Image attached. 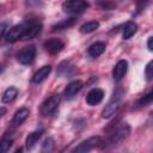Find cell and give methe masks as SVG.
Wrapping results in <instances>:
<instances>
[{
    "label": "cell",
    "instance_id": "obj_1",
    "mask_svg": "<svg viewBox=\"0 0 153 153\" xmlns=\"http://www.w3.org/2000/svg\"><path fill=\"white\" fill-rule=\"evenodd\" d=\"M129 134H130V126L128 123H126V122L120 123L111 131L109 137L106 140H103L102 148L103 147H108V146H114V145H117V143L122 142L123 140H126L129 136Z\"/></svg>",
    "mask_w": 153,
    "mask_h": 153
},
{
    "label": "cell",
    "instance_id": "obj_2",
    "mask_svg": "<svg viewBox=\"0 0 153 153\" xmlns=\"http://www.w3.org/2000/svg\"><path fill=\"white\" fill-rule=\"evenodd\" d=\"M102 145H103V139L102 137L92 136V137H88L87 140L82 141L81 143H79L72 151V153H90L96 147H100L102 148Z\"/></svg>",
    "mask_w": 153,
    "mask_h": 153
},
{
    "label": "cell",
    "instance_id": "obj_3",
    "mask_svg": "<svg viewBox=\"0 0 153 153\" xmlns=\"http://www.w3.org/2000/svg\"><path fill=\"white\" fill-rule=\"evenodd\" d=\"M27 27H29V22L22 23V24H17V25H14L13 27L8 29V31H7L6 36H5L6 41L10 42V43H14V42H17L18 39H23V37H24L25 33H26Z\"/></svg>",
    "mask_w": 153,
    "mask_h": 153
},
{
    "label": "cell",
    "instance_id": "obj_4",
    "mask_svg": "<svg viewBox=\"0 0 153 153\" xmlns=\"http://www.w3.org/2000/svg\"><path fill=\"white\" fill-rule=\"evenodd\" d=\"M90 4L87 1H81V0H73V1H65L62 4V10L66 13L69 14H80L85 12L88 8Z\"/></svg>",
    "mask_w": 153,
    "mask_h": 153
},
{
    "label": "cell",
    "instance_id": "obj_5",
    "mask_svg": "<svg viewBox=\"0 0 153 153\" xmlns=\"http://www.w3.org/2000/svg\"><path fill=\"white\" fill-rule=\"evenodd\" d=\"M60 102H61V96L60 94H53V96H50L41 105V114L44 115V116H48V115L53 114L57 109Z\"/></svg>",
    "mask_w": 153,
    "mask_h": 153
},
{
    "label": "cell",
    "instance_id": "obj_6",
    "mask_svg": "<svg viewBox=\"0 0 153 153\" xmlns=\"http://www.w3.org/2000/svg\"><path fill=\"white\" fill-rule=\"evenodd\" d=\"M36 57V48L35 45H27L24 47L17 55V60L22 63V65H30L33 62Z\"/></svg>",
    "mask_w": 153,
    "mask_h": 153
},
{
    "label": "cell",
    "instance_id": "obj_7",
    "mask_svg": "<svg viewBox=\"0 0 153 153\" xmlns=\"http://www.w3.org/2000/svg\"><path fill=\"white\" fill-rule=\"evenodd\" d=\"M44 48L49 54L56 55L65 48V43L59 38H50L44 43Z\"/></svg>",
    "mask_w": 153,
    "mask_h": 153
},
{
    "label": "cell",
    "instance_id": "obj_8",
    "mask_svg": "<svg viewBox=\"0 0 153 153\" xmlns=\"http://www.w3.org/2000/svg\"><path fill=\"white\" fill-rule=\"evenodd\" d=\"M127 71H128V62L126 60H120L112 69L114 80L115 81H121L124 78V75L127 74Z\"/></svg>",
    "mask_w": 153,
    "mask_h": 153
},
{
    "label": "cell",
    "instance_id": "obj_9",
    "mask_svg": "<svg viewBox=\"0 0 153 153\" xmlns=\"http://www.w3.org/2000/svg\"><path fill=\"white\" fill-rule=\"evenodd\" d=\"M104 98V91L102 88H92L87 94H86V103L91 106H94L99 104Z\"/></svg>",
    "mask_w": 153,
    "mask_h": 153
},
{
    "label": "cell",
    "instance_id": "obj_10",
    "mask_svg": "<svg viewBox=\"0 0 153 153\" xmlns=\"http://www.w3.org/2000/svg\"><path fill=\"white\" fill-rule=\"evenodd\" d=\"M120 106H121V102H120L118 99L112 98V99L105 105V108L102 110V117H103V118H110V117H112V116L117 112V110L120 109Z\"/></svg>",
    "mask_w": 153,
    "mask_h": 153
},
{
    "label": "cell",
    "instance_id": "obj_11",
    "mask_svg": "<svg viewBox=\"0 0 153 153\" xmlns=\"http://www.w3.org/2000/svg\"><path fill=\"white\" fill-rule=\"evenodd\" d=\"M82 86H84V84H82L81 80H73V81H71V82L67 85V87L65 88V96H66L67 98L74 97V96L82 88Z\"/></svg>",
    "mask_w": 153,
    "mask_h": 153
},
{
    "label": "cell",
    "instance_id": "obj_12",
    "mask_svg": "<svg viewBox=\"0 0 153 153\" xmlns=\"http://www.w3.org/2000/svg\"><path fill=\"white\" fill-rule=\"evenodd\" d=\"M42 30V24L37 23V22H29V27L26 30V33L25 36L23 37V41H26V39H31L33 37H36Z\"/></svg>",
    "mask_w": 153,
    "mask_h": 153
},
{
    "label": "cell",
    "instance_id": "obj_13",
    "mask_svg": "<svg viewBox=\"0 0 153 153\" xmlns=\"http://www.w3.org/2000/svg\"><path fill=\"white\" fill-rule=\"evenodd\" d=\"M44 133V129H37V130H35V131H32V133H30L27 136H26V139H25V147H26V149H31L36 143H37V141L39 140V137L42 136V134Z\"/></svg>",
    "mask_w": 153,
    "mask_h": 153
},
{
    "label": "cell",
    "instance_id": "obj_14",
    "mask_svg": "<svg viewBox=\"0 0 153 153\" xmlns=\"http://www.w3.org/2000/svg\"><path fill=\"white\" fill-rule=\"evenodd\" d=\"M29 114H30V111H29V109H26V108H22V109H19V110H17L16 114L13 115V117H12V126H13V127L20 126V124L27 118Z\"/></svg>",
    "mask_w": 153,
    "mask_h": 153
},
{
    "label": "cell",
    "instance_id": "obj_15",
    "mask_svg": "<svg viewBox=\"0 0 153 153\" xmlns=\"http://www.w3.org/2000/svg\"><path fill=\"white\" fill-rule=\"evenodd\" d=\"M50 72H51V67H50L49 65L41 67V68L35 73L33 78H32V81H33L35 84H39V82H42L43 80H45V79L48 78V75L50 74Z\"/></svg>",
    "mask_w": 153,
    "mask_h": 153
},
{
    "label": "cell",
    "instance_id": "obj_16",
    "mask_svg": "<svg viewBox=\"0 0 153 153\" xmlns=\"http://www.w3.org/2000/svg\"><path fill=\"white\" fill-rule=\"evenodd\" d=\"M104 50H105V43H103V42H96V43H93V44L90 45L87 53L92 57H98V56H100L104 53Z\"/></svg>",
    "mask_w": 153,
    "mask_h": 153
},
{
    "label": "cell",
    "instance_id": "obj_17",
    "mask_svg": "<svg viewBox=\"0 0 153 153\" xmlns=\"http://www.w3.org/2000/svg\"><path fill=\"white\" fill-rule=\"evenodd\" d=\"M136 30H137V25H136L134 22H128V23L124 25L123 31H122L123 38H124V39H129L131 36L135 35Z\"/></svg>",
    "mask_w": 153,
    "mask_h": 153
},
{
    "label": "cell",
    "instance_id": "obj_18",
    "mask_svg": "<svg viewBox=\"0 0 153 153\" xmlns=\"http://www.w3.org/2000/svg\"><path fill=\"white\" fill-rule=\"evenodd\" d=\"M17 96H18V90L16 87H8L2 93L1 102L2 103H11V102H13L17 98Z\"/></svg>",
    "mask_w": 153,
    "mask_h": 153
},
{
    "label": "cell",
    "instance_id": "obj_19",
    "mask_svg": "<svg viewBox=\"0 0 153 153\" xmlns=\"http://www.w3.org/2000/svg\"><path fill=\"white\" fill-rule=\"evenodd\" d=\"M76 22V18L75 17H71L68 19H63L59 23H56L55 25H53V30L56 31V30H63V29H68L71 26H73Z\"/></svg>",
    "mask_w": 153,
    "mask_h": 153
},
{
    "label": "cell",
    "instance_id": "obj_20",
    "mask_svg": "<svg viewBox=\"0 0 153 153\" xmlns=\"http://www.w3.org/2000/svg\"><path fill=\"white\" fill-rule=\"evenodd\" d=\"M98 27H99V23H98L97 20H91V22L84 23V24L80 26L79 30H80L81 33H90V32L96 31Z\"/></svg>",
    "mask_w": 153,
    "mask_h": 153
},
{
    "label": "cell",
    "instance_id": "obj_21",
    "mask_svg": "<svg viewBox=\"0 0 153 153\" xmlns=\"http://www.w3.org/2000/svg\"><path fill=\"white\" fill-rule=\"evenodd\" d=\"M13 143V137L10 136V134H6L2 136L1 142H0V153H7V151L11 148Z\"/></svg>",
    "mask_w": 153,
    "mask_h": 153
},
{
    "label": "cell",
    "instance_id": "obj_22",
    "mask_svg": "<svg viewBox=\"0 0 153 153\" xmlns=\"http://www.w3.org/2000/svg\"><path fill=\"white\" fill-rule=\"evenodd\" d=\"M153 102V90H151L149 92H147L146 94H143L136 103V105L139 108H142V106H146L148 104H151Z\"/></svg>",
    "mask_w": 153,
    "mask_h": 153
},
{
    "label": "cell",
    "instance_id": "obj_23",
    "mask_svg": "<svg viewBox=\"0 0 153 153\" xmlns=\"http://www.w3.org/2000/svg\"><path fill=\"white\" fill-rule=\"evenodd\" d=\"M54 146H55V142H54V140L51 137L45 139L43 145H42V153H50L53 151Z\"/></svg>",
    "mask_w": 153,
    "mask_h": 153
},
{
    "label": "cell",
    "instance_id": "obj_24",
    "mask_svg": "<svg viewBox=\"0 0 153 153\" xmlns=\"http://www.w3.org/2000/svg\"><path fill=\"white\" fill-rule=\"evenodd\" d=\"M145 76H146V80L151 81L153 80V60H151L146 67H145Z\"/></svg>",
    "mask_w": 153,
    "mask_h": 153
},
{
    "label": "cell",
    "instance_id": "obj_25",
    "mask_svg": "<svg viewBox=\"0 0 153 153\" xmlns=\"http://www.w3.org/2000/svg\"><path fill=\"white\" fill-rule=\"evenodd\" d=\"M6 27H7V24L6 23H2L1 24V37L2 38H5V36H6Z\"/></svg>",
    "mask_w": 153,
    "mask_h": 153
},
{
    "label": "cell",
    "instance_id": "obj_26",
    "mask_svg": "<svg viewBox=\"0 0 153 153\" xmlns=\"http://www.w3.org/2000/svg\"><path fill=\"white\" fill-rule=\"evenodd\" d=\"M147 48H148L151 51H153V36L148 38V41H147Z\"/></svg>",
    "mask_w": 153,
    "mask_h": 153
},
{
    "label": "cell",
    "instance_id": "obj_27",
    "mask_svg": "<svg viewBox=\"0 0 153 153\" xmlns=\"http://www.w3.org/2000/svg\"><path fill=\"white\" fill-rule=\"evenodd\" d=\"M149 122H151V123L153 124V112L151 114V117H149Z\"/></svg>",
    "mask_w": 153,
    "mask_h": 153
},
{
    "label": "cell",
    "instance_id": "obj_28",
    "mask_svg": "<svg viewBox=\"0 0 153 153\" xmlns=\"http://www.w3.org/2000/svg\"><path fill=\"white\" fill-rule=\"evenodd\" d=\"M22 152H23V148H20V147H19V148L16 151V153H22Z\"/></svg>",
    "mask_w": 153,
    "mask_h": 153
}]
</instances>
